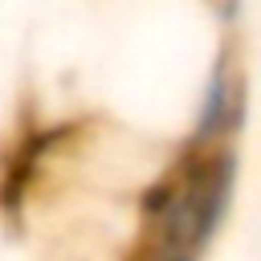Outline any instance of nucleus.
I'll return each mask as SVG.
<instances>
[{"label": "nucleus", "mask_w": 261, "mask_h": 261, "mask_svg": "<svg viewBox=\"0 0 261 261\" xmlns=\"http://www.w3.org/2000/svg\"><path fill=\"white\" fill-rule=\"evenodd\" d=\"M245 126V73L232 57V49H224L196 98V114H192V130H188V147L192 151H216V147H232L237 135Z\"/></svg>", "instance_id": "obj_1"}]
</instances>
